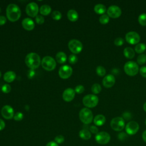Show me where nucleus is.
Wrapping results in <instances>:
<instances>
[{
  "instance_id": "obj_1",
  "label": "nucleus",
  "mask_w": 146,
  "mask_h": 146,
  "mask_svg": "<svg viewBox=\"0 0 146 146\" xmlns=\"http://www.w3.org/2000/svg\"><path fill=\"white\" fill-rule=\"evenodd\" d=\"M6 15L11 22L18 21L21 15V11L18 6L14 3L9 4L6 8Z\"/></svg>"
},
{
  "instance_id": "obj_2",
  "label": "nucleus",
  "mask_w": 146,
  "mask_h": 146,
  "mask_svg": "<svg viewBox=\"0 0 146 146\" xmlns=\"http://www.w3.org/2000/svg\"><path fill=\"white\" fill-rule=\"evenodd\" d=\"M25 61L27 66L31 69L37 68L40 64V56L35 52L28 54L25 58Z\"/></svg>"
},
{
  "instance_id": "obj_3",
  "label": "nucleus",
  "mask_w": 146,
  "mask_h": 146,
  "mask_svg": "<svg viewBox=\"0 0 146 146\" xmlns=\"http://www.w3.org/2000/svg\"><path fill=\"white\" fill-rule=\"evenodd\" d=\"M79 119L82 123L86 124L91 123L93 120L92 111L88 108H83L79 112Z\"/></svg>"
},
{
  "instance_id": "obj_4",
  "label": "nucleus",
  "mask_w": 146,
  "mask_h": 146,
  "mask_svg": "<svg viewBox=\"0 0 146 146\" xmlns=\"http://www.w3.org/2000/svg\"><path fill=\"white\" fill-rule=\"evenodd\" d=\"M124 70L125 74L129 76H135L139 71V66L133 61H128L124 66Z\"/></svg>"
},
{
  "instance_id": "obj_5",
  "label": "nucleus",
  "mask_w": 146,
  "mask_h": 146,
  "mask_svg": "<svg viewBox=\"0 0 146 146\" xmlns=\"http://www.w3.org/2000/svg\"><path fill=\"white\" fill-rule=\"evenodd\" d=\"M41 64L44 70L50 71L55 68L56 63L54 58L50 56H46L42 59Z\"/></svg>"
},
{
  "instance_id": "obj_6",
  "label": "nucleus",
  "mask_w": 146,
  "mask_h": 146,
  "mask_svg": "<svg viewBox=\"0 0 146 146\" xmlns=\"http://www.w3.org/2000/svg\"><path fill=\"white\" fill-rule=\"evenodd\" d=\"M99 99L97 96L93 94H88L83 98V104L88 108H93L97 106Z\"/></svg>"
},
{
  "instance_id": "obj_7",
  "label": "nucleus",
  "mask_w": 146,
  "mask_h": 146,
  "mask_svg": "<svg viewBox=\"0 0 146 146\" xmlns=\"http://www.w3.org/2000/svg\"><path fill=\"white\" fill-rule=\"evenodd\" d=\"M110 125L112 129L114 131H120L125 127V121L121 117H115L111 120Z\"/></svg>"
},
{
  "instance_id": "obj_8",
  "label": "nucleus",
  "mask_w": 146,
  "mask_h": 146,
  "mask_svg": "<svg viewBox=\"0 0 146 146\" xmlns=\"http://www.w3.org/2000/svg\"><path fill=\"white\" fill-rule=\"evenodd\" d=\"M70 50L74 54L80 52L83 49V44L80 41L77 39H71L68 44Z\"/></svg>"
},
{
  "instance_id": "obj_9",
  "label": "nucleus",
  "mask_w": 146,
  "mask_h": 146,
  "mask_svg": "<svg viewBox=\"0 0 146 146\" xmlns=\"http://www.w3.org/2000/svg\"><path fill=\"white\" fill-rule=\"evenodd\" d=\"M111 137L108 133L102 131L98 132L95 135V140L96 142L100 144H106L110 140Z\"/></svg>"
},
{
  "instance_id": "obj_10",
  "label": "nucleus",
  "mask_w": 146,
  "mask_h": 146,
  "mask_svg": "<svg viewBox=\"0 0 146 146\" xmlns=\"http://www.w3.org/2000/svg\"><path fill=\"white\" fill-rule=\"evenodd\" d=\"M126 41L131 44H137L140 40V36L135 31H129L125 35Z\"/></svg>"
},
{
  "instance_id": "obj_11",
  "label": "nucleus",
  "mask_w": 146,
  "mask_h": 146,
  "mask_svg": "<svg viewBox=\"0 0 146 146\" xmlns=\"http://www.w3.org/2000/svg\"><path fill=\"white\" fill-rule=\"evenodd\" d=\"M38 6L35 2H30L28 3L26 7V12L27 14L31 17H35L38 15Z\"/></svg>"
},
{
  "instance_id": "obj_12",
  "label": "nucleus",
  "mask_w": 146,
  "mask_h": 146,
  "mask_svg": "<svg viewBox=\"0 0 146 146\" xmlns=\"http://www.w3.org/2000/svg\"><path fill=\"white\" fill-rule=\"evenodd\" d=\"M139 129V124L135 121L128 122L125 125V131L129 135H135Z\"/></svg>"
},
{
  "instance_id": "obj_13",
  "label": "nucleus",
  "mask_w": 146,
  "mask_h": 146,
  "mask_svg": "<svg viewBox=\"0 0 146 146\" xmlns=\"http://www.w3.org/2000/svg\"><path fill=\"white\" fill-rule=\"evenodd\" d=\"M107 13L109 17L112 18H117L121 15V10L119 6L112 5L108 8Z\"/></svg>"
},
{
  "instance_id": "obj_14",
  "label": "nucleus",
  "mask_w": 146,
  "mask_h": 146,
  "mask_svg": "<svg viewBox=\"0 0 146 146\" xmlns=\"http://www.w3.org/2000/svg\"><path fill=\"white\" fill-rule=\"evenodd\" d=\"M72 73V69L68 65H64L60 67L59 70V75L62 79H67Z\"/></svg>"
},
{
  "instance_id": "obj_15",
  "label": "nucleus",
  "mask_w": 146,
  "mask_h": 146,
  "mask_svg": "<svg viewBox=\"0 0 146 146\" xmlns=\"http://www.w3.org/2000/svg\"><path fill=\"white\" fill-rule=\"evenodd\" d=\"M14 110L9 105L4 106L1 109V115L6 119H11L14 117Z\"/></svg>"
},
{
  "instance_id": "obj_16",
  "label": "nucleus",
  "mask_w": 146,
  "mask_h": 146,
  "mask_svg": "<svg viewBox=\"0 0 146 146\" xmlns=\"http://www.w3.org/2000/svg\"><path fill=\"white\" fill-rule=\"evenodd\" d=\"M75 94V90H74L72 88H68L63 91L62 97L65 102H69L72 101L74 99Z\"/></svg>"
},
{
  "instance_id": "obj_17",
  "label": "nucleus",
  "mask_w": 146,
  "mask_h": 146,
  "mask_svg": "<svg viewBox=\"0 0 146 146\" xmlns=\"http://www.w3.org/2000/svg\"><path fill=\"white\" fill-rule=\"evenodd\" d=\"M102 83L106 88H111L115 84V78L113 75L108 74L103 78Z\"/></svg>"
},
{
  "instance_id": "obj_18",
  "label": "nucleus",
  "mask_w": 146,
  "mask_h": 146,
  "mask_svg": "<svg viewBox=\"0 0 146 146\" xmlns=\"http://www.w3.org/2000/svg\"><path fill=\"white\" fill-rule=\"evenodd\" d=\"M22 25L23 27L28 31H30L34 29L35 27V24L34 21L29 18H26L22 21Z\"/></svg>"
},
{
  "instance_id": "obj_19",
  "label": "nucleus",
  "mask_w": 146,
  "mask_h": 146,
  "mask_svg": "<svg viewBox=\"0 0 146 146\" xmlns=\"http://www.w3.org/2000/svg\"><path fill=\"white\" fill-rule=\"evenodd\" d=\"M16 78V74L14 71H9L6 72L3 75V79L5 82L11 83L15 80Z\"/></svg>"
},
{
  "instance_id": "obj_20",
  "label": "nucleus",
  "mask_w": 146,
  "mask_h": 146,
  "mask_svg": "<svg viewBox=\"0 0 146 146\" xmlns=\"http://www.w3.org/2000/svg\"><path fill=\"white\" fill-rule=\"evenodd\" d=\"M106 122V117L103 115L99 114L96 115L94 119V123L96 125L102 126Z\"/></svg>"
},
{
  "instance_id": "obj_21",
  "label": "nucleus",
  "mask_w": 146,
  "mask_h": 146,
  "mask_svg": "<svg viewBox=\"0 0 146 146\" xmlns=\"http://www.w3.org/2000/svg\"><path fill=\"white\" fill-rule=\"evenodd\" d=\"M68 19L71 22H75L78 20L79 15L76 11L74 9H71L67 12Z\"/></svg>"
},
{
  "instance_id": "obj_22",
  "label": "nucleus",
  "mask_w": 146,
  "mask_h": 146,
  "mask_svg": "<svg viewBox=\"0 0 146 146\" xmlns=\"http://www.w3.org/2000/svg\"><path fill=\"white\" fill-rule=\"evenodd\" d=\"M55 59L57 61V62L60 64L64 63L67 60L66 54L64 52H59L56 55Z\"/></svg>"
},
{
  "instance_id": "obj_23",
  "label": "nucleus",
  "mask_w": 146,
  "mask_h": 146,
  "mask_svg": "<svg viewBox=\"0 0 146 146\" xmlns=\"http://www.w3.org/2000/svg\"><path fill=\"white\" fill-rule=\"evenodd\" d=\"M124 55L128 59H132L135 56V51L132 48L127 47L124 49Z\"/></svg>"
},
{
  "instance_id": "obj_24",
  "label": "nucleus",
  "mask_w": 146,
  "mask_h": 146,
  "mask_svg": "<svg viewBox=\"0 0 146 146\" xmlns=\"http://www.w3.org/2000/svg\"><path fill=\"white\" fill-rule=\"evenodd\" d=\"M94 11L96 13L98 14H104V13L106 11V6L101 3L96 4L94 6Z\"/></svg>"
},
{
  "instance_id": "obj_25",
  "label": "nucleus",
  "mask_w": 146,
  "mask_h": 146,
  "mask_svg": "<svg viewBox=\"0 0 146 146\" xmlns=\"http://www.w3.org/2000/svg\"><path fill=\"white\" fill-rule=\"evenodd\" d=\"M79 136L83 140H88L91 137L90 131L87 129H83L79 132Z\"/></svg>"
},
{
  "instance_id": "obj_26",
  "label": "nucleus",
  "mask_w": 146,
  "mask_h": 146,
  "mask_svg": "<svg viewBox=\"0 0 146 146\" xmlns=\"http://www.w3.org/2000/svg\"><path fill=\"white\" fill-rule=\"evenodd\" d=\"M51 11V7L48 5H43L41 6L39 9V12L42 15H48Z\"/></svg>"
},
{
  "instance_id": "obj_27",
  "label": "nucleus",
  "mask_w": 146,
  "mask_h": 146,
  "mask_svg": "<svg viewBox=\"0 0 146 146\" xmlns=\"http://www.w3.org/2000/svg\"><path fill=\"white\" fill-rule=\"evenodd\" d=\"M145 49H146V45L143 43H137L135 47V51L138 54L143 53L145 50Z\"/></svg>"
},
{
  "instance_id": "obj_28",
  "label": "nucleus",
  "mask_w": 146,
  "mask_h": 146,
  "mask_svg": "<svg viewBox=\"0 0 146 146\" xmlns=\"http://www.w3.org/2000/svg\"><path fill=\"white\" fill-rule=\"evenodd\" d=\"M102 90V87L98 83H95L91 87V91L94 94H98Z\"/></svg>"
},
{
  "instance_id": "obj_29",
  "label": "nucleus",
  "mask_w": 146,
  "mask_h": 146,
  "mask_svg": "<svg viewBox=\"0 0 146 146\" xmlns=\"http://www.w3.org/2000/svg\"><path fill=\"white\" fill-rule=\"evenodd\" d=\"M110 21V17L107 14H103L99 18V22L101 24L106 25Z\"/></svg>"
},
{
  "instance_id": "obj_30",
  "label": "nucleus",
  "mask_w": 146,
  "mask_h": 146,
  "mask_svg": "<svg viewBox=\"0 0 146 146\" xmlns=\"http://www.w3.org/2000/svg\"><path fill=\"white\" fill-rule=\"evenodd\" d=\"M96 74L100 76H104L106 73V69L104 68V67H103V66H99L96 67Z\"/></svg>"
},
{
  "instance_id": "obj_31",
  "label": "nucleus",
  "mask_w": 146,
  "mask_h": 146,
  "mask_svg": "<svg viewBox=\"0 0 146 146\" xmlns=\"http://www.w3.org/2000/svg\"><path fill=\"white\" fill-rule=\"evenodd\" d=\"M138 21L141 26H146V14L143 13L140 14L138 17Z\"/></svg>"
},
{
  "instance_id": "obj_32",
  "label": "nucleus",
  "mask_w": 146,
  "mask_h": 146,
  "mask_svg": "<svg viewBox=\"0 0 146 146\" xmlns=\"http://www.w3.org/2000/svg\"><path fill=\"white\" fill-rule=\"evenodd\" d=\"M137 62L139 64H143L146 62V55L140 54L137 58Z\"/></svg>"
},
{
  "instance_id": "obj_33",
  "label": "nucleus",
  "mask_w": 146,
  "mask_h": 146,
  "mask_svg": "<svg viewBox=\"0 0 146 146\" xmlns=\"http://www.w3.org/2000/svg\"><path fill=\"white\" fill-rule=\"evenodd\" d=\"M52 18L54 20H56V21L60 20L62 18V14L60 11H57V10H55L52 13Z\"/></svg>"
},
{
  "instance_id": "obj_34",
  "label": "nucleus",
  "mask_w": 146,
  "mask_h": 146,
  "mask_svg": "<svg viewBox=\"0 0 146 146\" xmlns=\"http://www.w3.org/2000/svg\"><path fill=\"white\" fill-rule=\"evenodd\" d=\"M1 90L3 92H4L5 94H7L10 92V91L11 90V87L10 85H9V84H5L2 86Z\"/></svg>"
},
{
  "instance_id": "obj_35",
  "label": "nucleus",
  "mask_w": 146,
  "mask_h": 146,
  "mask_svg": "<svg viewBox=\"0 0 146 146\" xmlns=\"http://www.w3.org/2000/svg\"><path fill=\"white\" fill-rule=\"evenodd\" d=\"M68 61H69L70 63L74 64H75V63H76L77 62V61H78V57L75 54H71L69 56Z\"/></svg>"
},
{
  "instance_id": "obj_36",
  "label": "nucleus",
  "mask_w": 146,
  "mask_h": 146,
  "mask_svg": "<svg viewBox=\"0 0 146 146\" xmlns=\"http://www.w3.org/2000/svg\"><path fill=\"white\" fill-rule=\"evenodd\" d=\"M124 43V40L120 37H118L114 40V44L116 46H121Z\"/></svg>"
},
{
  "instance_id": "obj_37",
  "label": "nucleus",
  "mask_w": 146,
  "mask_h": 146,
  "mask_svg": "<svg viewBox=\"0 0 146 146\" xmlns=\"http://www.w3.org/2000/svg\"><path fill=\"white\" fill-rule=\"evenodd\" d=\"M23 117V115L22 112H17L14 116V119L16 121H20L21 120H22Z\"/></svg>"
},
{
  "instance_id": "obj_38",
  "label": "nucleus",
  "mask_w": 146,
  "mask_h": 146,
  "mask_svg": "<svg viewBox=\"0 0 146 146\" xmlns=\"http://www.w3.org/2000/svg\"><path fill=\"white\" fill-rule=\"evenodd\" d=\"M35 21L38 24L41 25V24H43L44 23V19L43 17H42V15H38L35 17Z\"/></svg>"
},
{
  "instance_id": "obj_39",
  "label": "nucleus",
  "mask_w": 146,
  "mask_h": 146,
  "mask_svg": "<svg viewBox=\"0 0 146 146\" xmlns=\"http://www.w3.org/2000/svg\"><path fill=\"white\" fill-rule=\"evenodd\" d=\"M84 91V87L82 85H78L75 88V92L78 94H82Z\"/></svg>"
},
{
  "instance_id": "obj_40",
  "label": "nucleus",
  "mask_w": 146,
  "mask_h": 146,
  "mask_svg": "<svg viewBox=\"0 0 146 146\" xmlns=\"http://www.w3.org/2000/svg\"><path fill=\"white\" fill-rule=\"evenodd\" d=\"M64 138L62 135H58V136H56L55 138V142L58 144H60V143H63L64 141Z\"/></svg>"
},
{
  "instance_id": "obj_41",
  "label": "nucleus",
  "mask_w": 146,
  "mask_h": 146,
  "mask_svg": "<svg viewBox=\"0 0 146 146\" xmlns=\"http://www.w3.org/2000/svg\"><path fill=\"white\" fill-rule=\"evenodd\" d=\"M139 72L143 78H146V66L141 67L139 70Z\"/></svg>"
},
{
  "instance_id": "obj_42",
  "label": "nucleus",
  "mask_w": 146,
  "mask_h": 146,
  "mask_svg": "<svg viewBox=\"0 0 146 146\" xmlns=\"http://www.w3.org/2000/svg\"><path fill=\"white\" fill-rule=\"evenodd\" d=\"M90 131L91 132H92V133H95V134H97L98 133V128H97V127L95 126V125H91L90 127Z\"/></svg>"
},
{
  "instance_id": "obj_43",
  "label": "nucleus",
  "mask_w": 146,
  "mask_h": 146,
  "mask_svg": "<svg viewBox=\"0 0 146 146\" xmlns=\"http://www.w3.org/2000/svg\"><path fill=\"white\" fill-rule=\"evenodd\" d=\"M127 137V135L124 132H121L119 134H118V138L120 140H124L126 139Z\"/></svg>"
},
{
  "instance_id": "obj_44",
  "label": "nucleus",
  "mask_w": 146,
  "mask_h": 146,
  "mask_svg": "<svg viewBox=\"0 0 146 146\" xmlns=\"http://www.w3.org/2000/svg\"><path fill=\"white\" fill-rule=\"evenodd\" d=\"M6 22V18L4 16H0V26L3 25Z\"/></svg>"
},
{
  "instance_id": "obj_45",
  "label": "nucleus",
  "mask_w": 146,
  "mask_h": 146,
  "mask_svg": "<svg viewBox=\"0 0 146 146\" xmlns=\"http://www.w3.org/2000/svg\"><path fill=\"white\" fill-rule=\"evenodd\" d=\"M123 117L126 120H129L131 117V113L129 112H125L123 113Z\"/></svg>"
},
{
  "instance_id": "obj_46",
  "label": "nucleus",
  "mask_w": 146,
  "mask_h": 146,
  "mask_svg": "<svg viewBox=\"0 0 146 146\" xmlns=\"http://www.w3.org/2000/svg\"><path fill=\"white\" fill-rule=\"evenodd\" d=\"M5 127V123L3 120H2L1 119H0V131L2 130Z\"/></svg>"
},
{
  "instance_id": "obj_47",
  "label": "nucleus",
  "mask_w": 146,
  "mask_h": 146,
  "mask_svg": "<svg viewBox=\"0 0 146 146\" xmlns=\"http://www.w3.org/2000/svg\"><path fill=\"white\" fill-rule=\"evenodd\" d=\"M46 146H58V144L56 142L50 141L48 143H47Z\"/></svg>"
},
{
  "instance_id": "obj_48",
  "label": "nucleus",
  "mask_w": 146,
  "mask_h": 146,
  "mask_svg": "<svg viewBox=\"0 0 146 146\" xmlns=\"http://www.w3.org/2000/svg\"><path fill=\"white\" fill-rule=\"evenodd\" d=\"M142 138L143 140L146 143V130H145L142 133Z\"/></svg>"
},
{
  "instance_id": "obj_49",
  "label": "nucleus",
  "mask_w": 146,
  "mask_h": 146,
  "mask_svg": "<svg viewBox=\"0 0 146 146\" xmlns=\"http://www.w3.org/2000/svg\"><path fill=\"white\" fill-rule=\"evenodd\" d=\"M143 109H144V111L146 112V102H145V103L144 104V105H143Z\"/></svg>"
},
{
  "instance_id": "obj_50",
  "label": "nucleus",
  "mask_w": 146,
  "mask_h": 146,
  "mask_svg": "<svg viewBox=\"0 0 146 146\" xmlns=\"http://www.w3.org/2000/svg\"><path fill=\"white\" fill-rule=\"evenodd\" d=\"M1 77V71H0V78Z\"/></svg>"
},
{
  "instance_id": "obj_51",
  "label": "nucleus",
  "mask_w": 146,
  "mask_h": 146,
  "mask_svg": "<svg viewBox=\"0 0 146 146\" xmlns=\"http://www.w3.org/2000/svg\"><path fill=\"white\" fill-rule=\"evenodd\" d=\"M145 125H146V119H145Z\"/></svg>"
}]
</instances>
